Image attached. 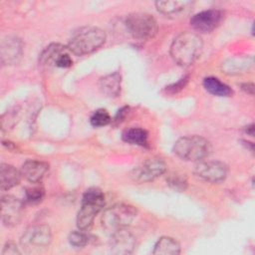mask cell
Masks as SVG:
<instances>
[{
	"mask_svg": "<svg viewBox=\"0 0 255 255\" xmlns=\"http://www.w3.org/2000/svg\"><path fill=\"white\" fill-rule=\"evenodd\" d=\"M202 46V40L197 33L184 31L174 38L170 46V55L176 64L187 67L199 58Z\"/></svg>",
	"mask_w": 255,
	"mask_h": 255,
	"instance_id": "1",
	"label": "cell"
},
{
	"mask_svg": "<svg viewBox=\"0 0 255 255\" xmlns=\"http://www.w3.org/2000/svg\"><path fill=\"white\" fill-rule=\"evenodd\" d=\"M106 41V33L98 27H86L78 31L69 41L67 48L77 56L98 50Z\"/></svg>",
	"mask_w": 255,
	"mask_h": 255,
	"instance_id": "2",
	"label": "cell"
},
{
	"mask_svg": "<svg viewBox=\"0 0 255 255\" xmlns=\"http://www.w3.org/2000/svg\"><path fill=\"white\" fill-rule=\"evenodd\" d=\"M105 205V195L97 187L89 188L82 198V206L77 215V226L80 230H88Z\"/></svg>",
	"mask_w": 255,
	"mask_h": 255,
	"instance_id": "3",
	"label": "cell"
},
{
	"mask_svg": "<svg viewBox=\"0 0 255 255\" xmlns=\"http://www.w3.org/2000/svg\"><path fill=\"white\" fill-rule=\"evenodd\" d=\"M210 151L209 141L199 135H187L178 138L173 145V152L187 161H200Z\"/></svg>",
	"mask_w": 255,
	"mask_h": 255,
	"instance_id": "4",
	"label": "cell"
},
{
	"mask_svg": "<svg viewBox=\"0 0 255 255\" xmlns=\"http://www.w3.org/2000/svg\"><path fill=\"white\" fill-rule=\"evenodd\" d=\"M136 216V209L129 204L119 203L106 209L102 215V225L109 232L114 233L127 228Z\"/></svg>",
	"mask_w": 255,
	"mask_h": 255,
	"instance_id": "5",
	"label": "cell"
},
{
	"mask_svg": "<svg viewBox=\"0 0 255 255\" xmlns=\"http://www.w3.org/2000/svg\"><path fill=\"white\" fill-rule=\"evenodd\" d=\"M52 241V233L49 226L38 224L30 226L23 233L20 244L26 253H39L47 249Z\"/></svg>",
	"mask_w": 255,
	"mask_h": 255,
	"instance_id": "6",
	"label": "cell"
},
{
	"mask_svg": "<svg viewBox=\"0 0 255 255\" xmlns=\"http://www.w3.org/2000/svg\"><path fill=\"white\" fill-rule=\"evenodd\" d=\"M126 27L135 39L148 40L153 38L158 30L155 19L147 13H131L126 18Z\"/></svg>",
	"mask_w": 255,
	"mask_h": 255,
	"instance_id": "7",
	"label": "cell"
},
{
	"mask_svg": "<svg viewBox=\"0 0 255 255\" xmlns=\"http://www.w3.org/2000/svg\"><path fill=\"white\" fill-rule=\"evenodd\" d=\"M166 170V164L159 157H151L146 159L142 165L134 168L130 176L136 182L151 181L157 176L163 174Z\"/></svg>",
	"mask_w": 255,
	"mask_h": 255,
	"instance_id": "8",
	"label": "cell"
},
{
	"mask_svg": "<svg viewBox=\"0 0 255 255\" xmlns=\"http://www.w3.org/2000/svg\"><path fill=\"white\" fill-rule=\"evenodd\" d=\"M224 14L218 9H208L196 13L190 19L192 28L201 33H209L217 28L223 20Z\"/></svg>",
	"mask_w": 255,
	"mask_h": 255,
	"instance_id": "9",
	"label": "cell"
},
{
	"mask_svg": "<svg viewBox=\"0 0 255 255\" xmlns=\"http://www.w3.org/2000/svg\"><path fill=\"white\" fill-rule=\"evenodd\" d=\"M23 202L12 196L5 195L1 199V220L4 225L12 227L17 225L23 215Z\"/></svg>",
	"mask_w": 255,
	"mask_h": 255,
	"instance_id": "10",
	"label": "cell"
},
{
	"mask_svg": "<svg viewBox=\"0 0 255 255\" xmlns=\"http://www.w3.org/2000/svg\"><path fill=\"white\" fill-rule=\"evenodd\" d=\"M195 174L208 182L217 183L223 181L227 176V166L220 161L200 160L194 168Z\"/></svg>",
	"mask_w": 255,
	"mask_h": 255,
	"instance_id": "11",
	"label": "cell"
},
{
	"mask_svg": "<svg viewBox=\"0 0 255 255\" xmlns=\"http://www.w3.org/2000/svg\"><path fill=\"white\" fill-rule=\"evenodd\" d=\"M135 247L134 236L127 230V228L120 229L111 234L110 250L113 254L127 255L132 253Z\"/></svg>",
	"mask_w": 255,
	"mask_h": 255,
	"instance_id": "12",
	"label": "cell"
},
{
	"mask_svg": "<svg viewBox=\"0 0 255 255\" xmlns=\"http://www.w3.org/2000/svg\"><path fill=\"white\" fill-rule=\"evenodd\" d=\"M23 42L17 37H6L1 41L0 58L3 65H14L23 54Z\"/></svg>",
	"mask_w": 255,
	"mask_h": 255,
	"instance_id": "13",
	"label": "cell"
},
{
	"mask_svg": "<svg viewBox=\"0 0 255 255\" xmlns=\"http://www.w3.org/2000/svg\"><path fill=\"white\" fill-rule=\"evenodd\" d=\"M49 169V164L45 161L30 159L23 163L21 167L22 176L31 183H38L42 180Z\"/></svg>",
	"mask_w": 255,
	"mask_h": 255,
	"instance_id": "14",
	"label": "cell"
},
{
	"mask_svg": "<svg viewBox=\"0 0 255 255\" xmlns=\"http://www.w3.org/2000/svg\"><path fill=\"white\" fill-rule=\"evenodd\" d=\"M21 171L16 169L13 165L2 163L0 166V186L2 190H8L21 180Z\"/></svg>",
	"mask_w": 255,
	"mask_h": 255,
	"instance_id": "15",
	"label": "cell"
},
{
	"mask_svg": "<svg viewBox=\"0 0 255 255\" xmlns=\"http://www.w3.org/2000/svg\"><path fill=\"white\" fill-rule=\"evenodd\" d=\"M253 64V60L251 57L239 56L226 60L222 64V70L229 75H237L248 71Z\"/></svg>",
	"mask_w": 255,
	"mask_h": 255,
	"instance_id": "16",
	"label": "cell"
},
{
	"mask_svg": "<svg viewBox=\"0 0 255 255\" xmlns=\"http://www.w3.org/2000/svg\"><path fill=\"white\" fill-rule=\"evenodd\" d=\"M122 86V77L121 74L115 72L113 74H109L104 76L100 80V89L107 97L114 98L118 97L121 93Z\"/></svg>",
	"mask_w": 255,
	"mask_h": 255,
	"instance_id": "17",
	"label": "cell"
},
{
	"mask_svg": "<svg viewBox=\"0 0 255 255\" xmlns=\"http://www.w3.org/2000/svg\"><path fill=\"white\" fill-rule=\"evenodd\" d=\"M180 253L179 243L168 236L160 237L154 245L152 254L154 255H177Z\"/></svg>",
	"mask_w": 255,
	"mask_h": 255,
	"instance_id": "18",
	"label": "cell"
},
{
	"mask_svg": "<svg viewBox=\"0 0 255 255\" xmlns=\"http://www.w3.org/2000/svg\"><path fill=\"white\" fill-rule=\"evenodd\" d=\"M203 87L213 96L229 97L232 94L231 88L214 77H207L203 80Z\"/></svg>",
	"mask_w": 255,
	"mask_h": 255,
	"instance_id": "19",
	"label": "cell"
},
{
	"mask_svg": "<svg viewBox=\"0 0 255 255\" xmlns=\"http://www.w3.org/2000/svg\"><path fill=\"white\" fill-rule=\"evenodd\" d=\"M123 139L129 144L147 146L148 133L141 128H130L123 132Z\"/></svg>",
	"mask_w": 255,
	"mask_h": 255,
	"instance_id": "20",
	"label": "cell"
},
{
	"mask_svg": "<svg viewBox=\"0 0 255 255\" xmlns=\"http://www.w3.org/2000/svg\"><path fill=\"white\" fill-rule=\"evenodd\" d=\"M190 5L189 1H157L155 2L158 12L166 16L177 15L182 12L187 6Z\"/></svg>",
	"mask_w": 255,
	"mask_h": 255,
	"instance_id": "21",
	"label": "cell"
},
{
	"mask_svg": "<svg viewBox=\"0 0 255 255\" xmlns=\"http://www.w3.org/2000/svg\"><path fill=\"white\" fill-rule=\"evenodd\" d=\"M65 52V47L60 45V44H52L48 46L43 53L40 56V62L42 64H50L53 62L55 64L57 58Z\"/></svg>",
	"mask_w": 255,
	"mask_h": 255,
	"instance_id": "22",
	"label": "cell"
},
{
	"mask_svg": "<svg viewBox=\"0 0 255 255\" xmlns=\"http://www.w3.org/2000/svg\"><path fill=\"white\" fill-rule=\"evenodd\" d=\"M91 125L95 128H101L109 125L112 122L111 116L108 113V111L104 109H99L94 112V114L91 117Z\"/></svg>",
	"mask_w": 255,
	"mask_h": 255,
	"instance_id": "23",
	"label": "cell"
},
{
	"mask_svg": "<svg viewBox=\"0 0 255 255\" xmlns=\"http://www.w3.org/2000/svg\"><path fill=\"white\" fill-rule=\"evenodd\" d=\"M167 184L176 191H183L187 186V180L184 174L179 173H172L169 174L166 178Z\"/></svg>",
	"mask_w": 255,
	"mask_h": 255,
	"instance_id": "24",
	"label": "cell"
},
{
	"mask_svg": "<svg viewBox=\"0 0 255 255\" xmlns=\"http://www.w3.org/2000/svg\"><path fill=\"white\" fill-rule=\"evenodd\" d=\"M45 191L40 185L31 186L26 190V200L30 203H39L44 198Z\"/></svg>",
	"mask_w": 255,
	"mask_h": 255,
	"instance_id": "25",
	"label": "cell"
},
{
	"mask_svg": "<svg viewBox=\"0 0 255 255\" xmlns=\"http://www.w3.org/2000/svg\"><path fill=\"white\" fill-rule=\"evenodd\" d=\"M69 242L75 247H84L89 243V236L84 232V230L73 231L69 235Z\"/></svg>",
	"mask_w": 255,
	"mask_h": 255,
	"instance_id": "26",
	"label": "cell"
},
{
	"mask_svg": "<svg viewBox=\"0 0 255 255\" xmlns=\"http://www.w3.org/2000/svg\"><path fill=\"white\" fill-rule=\"evenodd\" d=\"M73 65V60L70 57L69 54L63 52L56 60L55 62V66L59 67V68H69Z\"/></svg>",
	"mask_w": 255,
	"mask_h": 255,
	"instance_id": "27",
	"label": "cell"
},
{
	"mask_svg": "<svg viewBox=\"0 0 255 255\" xmlns=\"http://www.w3.org/2000/svg\"><path fill=\"white\" fill-rule=\"evenodd\" d=\"M18 254H20V251L17 245L12 241H8L3 248L2 255H18Z\"/></svg>",
	"mask_w": 255,
	"mask_h": 255,
	"instance_id": "28",
	"label": "cell"
},
{
	"mask_svg": "<svg viewBox=\"0 0 255 255\" xmlns=\"http://www.w3.org/2000/svg\"><path fill=\"white\" fill-rule=\"evenodd\" d=\"M242 89H243L246 93H248V94H250V95H253V93H254V85L251 84V83L243 84V85H242Z\"/></svg>",
	"mask_w": 255,
	"mask_h": 255,
	"instance_id": "29",
	"label": "cell"
},
{
	"mask_svg": "<svg viewBox=\"0 0 255 255\" xmlns=\"http://www.w3.org/2000/svg\"><path fill=\"white\" fill-rule=\"evenodd\" d=\"M246 132L250 133V135H253V134H254V126H253V125H251V126L247 127V128H246Z\"/></svg>",
	"mask_w": 255,
	"mask_h": 255,
	"instance_id": "30",
	"label": "cell"
}]
</instances>
